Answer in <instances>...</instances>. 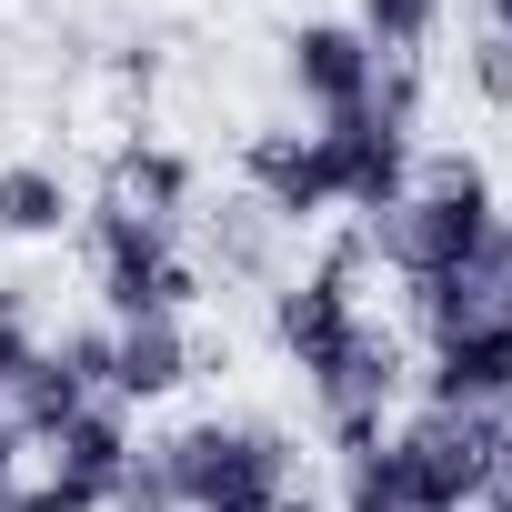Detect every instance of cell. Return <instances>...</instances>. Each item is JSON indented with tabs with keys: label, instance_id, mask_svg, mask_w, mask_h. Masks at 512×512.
Returning a JSON list of instances; mask_svg holds the SVG:
<instances>
[{
	"label": "cell",
	"instance_id": "25",
	"mask_svg": "<svg viewBox=\"0 0 512 512\" xmlns=\"http://www.w3.org/2000/svg\"><path fill=\"white\" fill-rule=\"evenodd\" d=\"M482 11H492V41H512V0H482Z\"/></svg>",
	"mask_w": 512,
	"mask_h": 512
},
{
	"label": "cell",
	"instance_id": "10",
	"mask_svg": "<svg viewBox=\"0 0 512 512\" xmlns=\"http://www.w3.org/2000/svg\"><path fill=\"white\" fill-rule=\"evenodd\" d=\"M191 151H171V141H121L111 151V201H131V211H151V221H181L191 211Z\"/></svg>",
	"mask_w": 512,
	"mask_h": 512
},
{
	"label": "cell",
	"instance_id": "8",
	"mask_svg": "<svg viewBox=\"0 0 512 512\" xmlns=\"http://www.w3.org/2000/svg\"><path fill=\"white\" fill-rule=\"evenodd\" d=\"M422 392H432V412H502L512 402V322L492 312V322H472V332H452V342H432V372H422Z\"/></svg>",
	"mask_w": 512,
	"mask_h": 512
},
{
	"label": "cell",
	"instance_id": "19",
	"mask_svg": "<svg viewBox=\"0 0 512 512\" xmlns=\"http://www.w3.org/2000/svg\"><path fill=\"white\" fill-rule=\"evenodd\" d=\"M0 512H101V492H91V482H71V472H51V482H21Z\"/></svg>",
	"mask_w": 512,
	"mask_h": 512
},
{
	"label": "cell",
	"instance_id": "15",
	"mask_svg": "<svg viewBox=\"0 0 512 512\" xmlns=\"http://www.w3.org/2000/svg\"><path fill=\"white\" fill-rule=\"evenodd\" d=\"M382 61H412L432 31H442V0H362V21H352Z\"/></svg>",
	"mask_w": 512,
	"mask_h": 512
},
{
	"label": "cell",
	"instance_id": "1",
	"mask_svg": "<svg viewBox=\"0 0 512 512\" xmlns=\"http://www.w3.org/2000/svg\"><path fill=\"white\" fill-rule=\"evenodd\" d=\"M492 241H502V211H492V171H482L472 151L412 161V191L372 221V251H382L402 282L472 272V262H492Z\"/></svg>",
	"mask_w": 512,
	"mask_h": 512
},
{
	"label": "cell",
	"instance_id": "6",
	"mask_svg": "<svg viewBox=\"0 0 512 512\" xmlns=\"http://www.w3.org/2000/svg\"><path fill=\"white\" fill-rule=\"evenodd\" d=\"M282 71H292V91H302L322 121H352V111H372L382 51H372L352 21H302V31L282 41Z\"/></svg>",
	"mask_w": 512,
	"mask_h": 512
},
{
	"label": "cell",
	"instance_id": "20",
	"mask_svg": "<svg viewBox=\"0 0 512 512\" xmlns=\"http://www.w3.org/2000/svg\"><path fill=\"white\" fill-rule=\"evenodd\" d=\"M51 352L81 372V392H111V332H61Z\"/></svg>",
	"mask_w": 512,
	"mask_h": 512
},
{
	"label": "cell",
	"instance_id": "11",
	"mask_svg": "<svg viewBox=\"0 0 512 512\" xmlns=\"http://www.w3.org/2000/svg\"><path fill=\"white\" fill-rule=\"evenodd\" d=\"M121 462H131V422H121V402H91V412H71V422L51 432V472L91 482V492H101V512H111Z\"/></svg>",
	"mask_w": 512,
	"mask_h": 512
},
{
	"label": "cell",
	"instance_id": "4",
	"mask_svg": "<svg viewBox=\"0 0 512 512\" xmlns=\"http://www.w3.org/2000/svg\"><path fill=\"white\" fill-rule=\"evenodd\" d=\"M392 442V472H402V512H472L492 492V432L472 412H422Z\"/></svg>",
	"mask_w": 512,
	"mask_h": 512
},
{
	"label": "cell",
	"instance_id": "18",
	"mask_svg": "<svg viewBox=\"0 0 512 512\" xmlns=\"http://www.w3.org/2000/svg\"><path fill=\"white\" fill-rule=\"evenodd\" d=\"M111 512H181V502H171V482H161V452H131V462H121Z\"/></svg>",
	"mask_w": 512,
	"mask_h": 512
},
{
	"label": "cell",
	"instance_id": "22",
	"mask_svg": "<svg viewBox=\"0 0 512 512\" xmlns=\"http://www.w3.org/2000/svg\"><path fill=\"white\" fill-rule=\"evenodd\" d=\"M472 71H482V91H492V101H512V41H492Z\"/></svg>",
	"mask_w": 512,
	"mask_h": 512
},
{
	"label": "cell",
	"instance_id": "9",
	"mask_svg": "<svg viewBox=\"0 0 512 512\" xmlns=\"http://www.w3.org/2000/svg\"><path fill=\"white\" fill-rule=\"evenodd\" d=\"M191 382V332L181 312H141V322H111V402H161Z\"/></svg>",
	"mask_w": 512,
	"mask_h": 512
},
{
	"label": "cell",
	"instance_id": "21",
	"mask_svg": "<svg viewBox=\"0 0 512 512\" xmlns=\"http://www.w3.org/2000/svg\"><path fill=\"white\" fill-rule=\"evenodd\" d=\"M492 312L512 322V221H502V241H492Z\"/></svg>",
	"mask_w": 512,
	"mask_h": 512
},
{
	"label": "cell",
	"instance_id": "13",
	"mask_svg": "<svg viewBox=\"0 0 512 512\" xmlns=\"http://www.w3.org/2000/svg\"><path fill=\"white\" fill-rule=\"evenodd\" d=\"M71 211L81 201H71V181L51 161H11V171H0V231H11V241H51Z\"/></svg>",
	"mask_w": 512,
	"mask_h": 512
},
{
	"label": "cell",
	"instance_id": "23",
	"mask_svg": "<svg viewBox=\"0 0 512 512\" xmlns=\"http://www.w3.org/2000/svg\"><path fill=\"white\" fill-rule=\"evenodd\" d=\"M482 432H492V482H502V472H512V402H502V412H482Z\"/></svg>",
	"mask_w": 512,
	"mask_h": 512
},
{
	"label": "cell",
	"instance_id": "2",
	"mask_svg": "<svg viewBox=\"0 0 512 512\" xmlns=\"http://www.w3.org/2000/svg\"><path fill=\"white\" fill-rule=\"evenodd\" d=\"M151 452H161V482H171L181 512H272L292 492V432H272V422H221L211 412V422H181Z\"/></svg>",
	"mask_w": 512,
	"mask_h": 512
},
{
	"label": "cell",
	"instance_id": "24",
	"mask_svg": "<svg viewBox=\"0 0 512 512\" xmlns=\"http://www.w3.org/2000/svg\"><path fill=\"white\" fill-rule=\"evenodd\" d=\"M21 492V432H11V412H0V502Z\"/></svg>",
	"mask_w": 512,
	"mask_h": 512
},
{
	"label": "cell",
	"instance_id": "14",
	"mask_svg": "<svg viewBox=\"0 0 512 512\" xmlns=\"http://www.w3.org/2000/svg\"><path fill=\"white\" fill-rule=\"evenodd\" d=\"M412 322H422V342H452V332L492 322V262L442 272V282H412Z\"/></svg>",
	"mask_w": 512,
	"mask_h": 512
},
{
	"label": "cell",
	"instance_id": "17",
	"mask_svg": "<svg viewBox=\"0 0 512 512\" xmlns=\"http://www.w3.org/2000/svg\"><path fill=\"white\" fill-rule=\"evenodd\" d=\"M31 352H41V342H31V292H21V282H0V392L31 372Z\"/></svg>",
	"mask_w": 512,
	"mask_h": 512
},
{
	"label": "cell",
	"instance_id": "3",
	"mask_svg": "<svg viewBox=\"0 0 512 512\" xmlns=\"http://www.w3.org/2000/svg\"><path fill=\"white\" fill-rule=\"evenodd\" d=\"M91 272H101V302L121 322L141 312H191V262H181V221H151L131 201H101L91 211Z\"/></svg>",
	"mask_w": 512,
	"mask_h": 512
},
{
	"label": "cell",
	"instance_id": "12",
	"mask_svg": "<svg viewBox=\"0 0 512 512\" xmlns=\"http://www.w3.org/2000/svg\"><path fill=\"white\" fill-rule=\"evenodd\" d=\"M91 402H101V392H81V372H71L61 352H31V372L11 382V432H21V442H51V432H61L71 412H91Z\"/></svg>",
	"mask_w": 512,
	"mask_h": 512
},
{
	"label": "cell",
	"instance_id": "7",
	"mask_svg": "<svg viewBox=\"0 0 512 512\" xmlns=\"http://www.w3.org/2000/svg\"><path fill=\"white\" fill-rule=\"evenodd\" d=\"M241 181H251V201H262L272 221H322V211H342V201H332L322 131H251V151H241Z\"/></svg>",
	"mask_w": 512,
	"mask_h": 512
},
{
	"label": "cell",
	"instance_id": "5",
	"mask_svg": "<svg viewBox=\"0 0 512 512\" xmlns=\"http://www.w3.org/2000/svg\"><path fill=\"white\" fill-rule=\"evenodd\" d=\"M322 161H332V201L382 221L402 191H412V131L382 121V111H352V121H322Z\"/></svg>",
	"mask_w": 512,
	"mask_h": 512
},
{
	"label": "cell",
	"instance_id": "16",
	"mask_svg": "<svg viewBox=\"0 0 512 512\" xmlns=\"http://www.w3.org/2000/svg\"><path fill=\"white\" fill-rule=\"evenodd\" d=\"M342 512H402L392 442H362V452H342Z\"/></svg>",
	"mask_w": 512,
	"mask_h": 512
}]
</instances>
